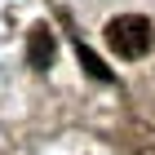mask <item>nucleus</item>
I'll list each match as a JSON object with an SVG mask.
<instances>
[{"instance_id": "7ed1b4c3", "label": "nucleus", "mask_w": 155, "mask_h": 155, "mask_svg": "<svg viewBox=\"0 0 155 155\" xmlns=\"http://www.w3.org/2000/svg\"><path fill=\"white\" fill-rule=\"evenodd\" d=\"M75 58H80V67H84V75H89V80H102V84H111V80H115V75H111V67L97 58L89 45H75Z\"/></svg>"}, {"instance_id": "f257e3e1", "label": "nucleus", "mask_w": 155, "mask_h": 155, "mask_svg": "<svg viewBox=\"0 0 155 155\" xmlns=\"http://www.w3.org/2000/svg\"><path fill=\"white\" fill-rule=\"evenodd\" d=\"M107 45H111L115 58L137 62L146 49H151V22H146L142 13H120V18L107 22Z\"/></svg>"}, {"instance_id": "f03ea898", "label": "nucleus", "mask_w": 155, "mask_h": 155, "mask_svg": "<svg viewBox=\"0 0 155 155\" xmlns=\"http://www.w3.org/2000/svg\"><path fill=\"white\" fill-rule=\"evenodd\" d=\"M27 58H31V67H36V71H49V67H53V58H58L53 31H49L45 22H40V27H31V40H27Z\"/></svg>"}]
</instances>
